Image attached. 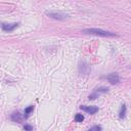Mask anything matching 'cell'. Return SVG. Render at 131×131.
Instances as JSON below:
<instances>
[{
  "instance_id": "obj_12",
  "label": "cell",
  "mask_w": 131,
  "mask_h": 131,
  "mask_svg": "<svg viewBox=\"0 0 131 131\" xmlns=\"http://www.w3.org/2000/svg\"><path fill=\"white\" fill-rule=\"evenodd\" d=\"M88 131H103V129H102V127L101 126H93L92 128H90Z\"/></svg>"
},
{
  "instance_id": "obj_8",
  "label": "cell",
  "mask_w": 131,
  "mask_h": 131,
  "mask_svg": "<svg viewBox=\"0 0 131 131\" xmlns=\"http://www.w3.org/2000/svg\"><path fill=\"white\" fill-rule=\"evenodd\" d=\"M126 111H127V108H126V105H122L121 106V110L119 112V118L120 119H124L125 116H126Z\"/></svg>"
},
{
  "instance_id": "obj_7",
  "label": "cell",
  "mask_w": 131,
  "mask_h": 131,
  "mask_svg": "<svg viewBox=\"0 0 131 131\" xmlns=\"http://www.w3.org/2000/svg\"><path fill=\"white\" fill-rule=\"evenodd\" d=\"M10 119L13 121V122H22L23 121V115L20 113V112H14L11 116H10Z\"/></svg>"
},
{
  "instance_id": "obj_1",
  "label": "cell",
  "mask_w": 131,
  "mask_h": 131,
  "mask_svg": "<svg viewBox=\"0 0 131 131\" xmlns=\"http://www.w3.org/2000/svg\"><path fill=\"white\" fill-rule=\"evenodd\" d=\"M83 34H89V35H96V36H102V37H116L117 35L115 33L108 32L102 29H96V28H91V29H83L81 31Z\"/></svg>"
},
{
  "instance_id": "obj_13",
  "label": "cell",
  "mask_w": 131,
  "mask_h": 131,
  "mask_svg": "<svg viewBox=\"0 0 131 131\" xmlns=\"http://www.w3.org/2000/svg\"><path fill=\"white\" fill-rule=\"evenodd\" d=\"M24 130H25V131H33V127H32L31 125L26 124V125L24 126Z\"/></svg>"
},
{
  "instance_id": "obj_3",
  "label": "cell",
  "mask_w": 131,
  "mask_h": 131,
  "mask_svg": "<svg viewBox=\"0 0 131 131\" xmlns=\"http://www.w3.org/2000/svg\"><path fill=\"white\" fill-rule=\"evenodd\" d=\"M89 72H90V67L88 66V63L85 62V61L80 62V64H79V73L82 74V75H87Z\"/></svg>"
},
{
  "instance_id": "obj_2",
  "label": "cell",
  "mask_w": 131,
  "mask_h": 131,
  "mask_svg": "<svg viewBox=\"0 0 131 131\" xmlns=\"http://www.w3.org/2000/svg\"><path fill=\"white\" fill-rule=\"evenodd\" d=\"M45 13H46V15L49 16V18L57 20V21H64L69 18L68 13H64V12H61V11H46Z\"/></svg>"
},
{
  "instance_id": "obj_5",
  "label": "cell",
  "mask_w": 131,
  "mask_h": 131,
  "mask_svg": "<svg viewBox=\"0 0 131 131\" xmlns=\"http://www.w3.org/2000/svg\"><path fill=\"white\" fill-rule=\"evenodd\" d=\"M19 25H20L19 23H13V24L3 23L2 26H1V28H2V30L5 31V32H12L15 28H18V27H19Z\"/></svg>"
},
{
  "instance_id": "obj_9",
  "label": "cell",
  "mask_w": 131,
  "mask_h": 131,
  "mask_svg": "<svg viewBox=\"0 0 131 131\" xmlns=\"http://www.w3.org/2000/svg\"><path fill=\"white\" fill-rule=\"evenodd\" d=\"M108 91H109V88H108V87H100V88L96 89L95 93H96L97 95H100L101 93H106V92H108Z\"/></svg>"
},
{
  "instance_id": "obj_6",
  "label": "cell",
  "mask_w": 131,
  "mask_h": 131,
  "mask_svg": "<svg viewBox=\"0 0 131 131\" xmlns=\"http://www.w3.org/2000/svg\"><path fill=\"white\" fill-rule=\"evenodd\" d=\"M80 109L83 110V111H85L86 113H88V114H90V115H93V114H95V113L98 112V108H97V107H94V106H81Z\"/></svg>"
},
{
  "instance_id": "obj_11",
  "label": "cell",
  "mask_w": 131,
  "mask_h": 131,
  "mask_svg": "<svg viewBox=\"0 0 131 131\" xmlns=\"http://www.w3.org/2000/svg\"><path fill=\"white\" fill-rule=\"evenodd\" d=\"M75 121L77 123H82L84 121V116H83V115H81V114H77L75 116Z\"/></svg>"
},
{
  "instance_id": "obj_10",
  "label": "cell",
  "mask_w": 131,
  "mask_h": 131,
  "mask_svg": "<svg viewBox=\"0 0 131 131\" xmlns=\"http://www.w3.org/2000/svg\"><path fill=\"white\" fill-rule=\"evenodd\" d=\"M34 111V107L33 106H30V107H28L26 110H25V118H28L29 117V115Z\"/></svg>"
},
{
  "instance_id": "obj_4",
  "label": "cell",
  "mask_w": 131,
  "mask_h": 131,
  "mask_svg": "<svg viewBox=\"0 0 131 131\" xmlns=\"http://www.w3.org/2000/svg\"><path fill=\"white\" fill-rule=\"evenodd\" d=\"M107 79H108V81L110 82V83L113 84V85L118 84L119 82H120V77H119V75L117 73H112V74L108 75Z\"/></svg>"
}]
</instances>
